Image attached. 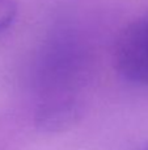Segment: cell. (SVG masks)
<instances>
[{
  "mask_svg": "<svg viewBox=\"0 0 148 150\" xmlns=\"http://www.w3.org/2000/svg\"><path fill=\"white\" fill-rule=\"evenodd\" d=\"M114 63L127 83L148 87V11L131 21L115 44Z\"/></svg>",
  "mask_w": 148,
  "mask_h": 150,
  "instance_id": "cell-1",
  "label": "cell"
},
{
  "mask_svg": "<svg viewBox=\"0 0 148 150\" xmlns=\"http://www.w3.org/2000/svg\"><path fill=\"white\" fill-rule=\"evenodd\" d=\"M17 11L18 7L16 0H0V33L7 30L13 24Z\"/></svg>",
  "mask_w": 148,
  "mask_h": 150,
  "instance_id": "cell-2",
  "label": "cell"
},
{
  "mask_svg": "<svg viewBox=\"0 0 148 150\" xmlns=\"http://www.w3.org/2000/svg\"><path fill=\"white\" fill-rule=\"evenodd\" d=\"M140 150H148V144H147V145H146V146H143V148H142Z\"/></svg>",
  "mask_w": 148,
  "mask_h": 150,
  "instance_id": "cell-3",
  "label": "cell"
}]
</instances>
